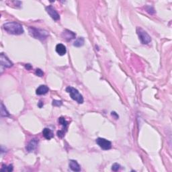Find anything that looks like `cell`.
<instances>
[{
    "instance_id": "6da1fadb",
    "label": "cell",
    "mask_w": 172,
    "mask_h": 172,
    "mask_svg": "<svg viewBox=\"0 0 172 172\" xmlns=\"http://www.w3.org/2000/svg\"><path fill=\"white\" fill-rule=\"evenodd\" d=\"M3 29L8 34L14 35H20L24 33V29L20 24L16 22H9L5 23L3 26Z\"/></svg>"
},
{
    "instance_id": "7a4b0ae2",
    "label": "cell",
    "mask_w": 172,
    "mask_h": 172,
    "mask_svg": "<svg viewBox=\"0 0 172 172\" xmlns=\"http://www.w3.org/2000/svg\"><path fill=\"white\" fill-rule=\"evenodd\" d=\"M28 31L32 37H34V39L41 40V41H44V40L47 39L49 35V32L47 30L39 29V28L34 27H29Z\"/></svg>"
},
{
    "instance_id": "3957f363",
    "label": "cell",
    "mask_w": 172,
    "mask_h": 172,
    "mask_svg": "<svg viewBox=\"0 0 172 172\" xmlns=\"http://www.w3.org/2000/svg\"><path fill=\"white\" fill-rule=\"evenodd\" d=\"M66 91L69 93L70 96L73 100L77 102L78 104H83V97L79 92L77 89L74 88L73 87H67L66 88Z\"/></svg>"
},
{
    "instance_id": "277c9868",
    "label": "cell",
    "mask_w": 172,
    "mask_h": 172,
    "mask_svg": "<svg viewBox=\"0 0 172 172\" xmlns=\"http://www.w3.org/2000/svg\"><path fill=\"white\" fill-rule=\"evenodd\" d=\"M137 32L141 43L143 44V45H147V44L151 43V38L149 35L148 33L146 31H145L143 28L138 27L137 28Z\"/></svg>"
},
{
    "instance_id": "5b68a950",
    "label": "cell",
    "mask_w": 172,
    "mask_h": 172,
    "mask_svg": "<svg viewBox=\"0 0 172 172\" xmlns=\"http://www.w3.org/2000/svg\"><path fill=\"white\" fill-rule=\"evenodd\" d=\"M59 122L61 125L63 126V129L61 131L57 132V135L60 138H63L65 136V134L67 131V128L69 126V122L65 119L64 117H60L59 118Z\"/></svg>"
},
{
    "instance_id": "8992f818",
    "label": "cell",
    "mask_w": 172,
    "mask_h": 172,
    "mask_svg": "<svg viewBox=\"0 0 172 172\" xmlns=\"http://www.w3.org/2000/svg\"><path fill=\"white\" fill-rule=\"evenodd\" d=\"M96 143L103 150H109L112 147V143L106 139L97 138L96 139Z\"/></svg>"
},
{
    "instance_id": "52a82bcc",
    "label": "cell",
    "mask_w": 172,
    "mask_h": 172,
    "mask_svg": "<svg viewBox=\"0 0 172 172\" xmlns=\"http://www.w3.org/2000/svg\"><path fill=\"white\" fill-rule=\"evenodd\" d=\"M46 11L54 20L57 21L60 19V16H59L58 12L52 5H49V6L46 7Z\"/></svg>"
},
{
    "instance_id": "ba28073f",
    "label": "cell",
    "mask_w": 172,
    "mask_h": 172,
    "mask_svg": "<svg viewBox=\"0 0 172 172\" xmlns=\"http://www.w3.org/2000/svg\"><path fill=\"white\" fill-rule=\"evenodd\" d=\"M0 61H1V67H3L9 68L13 66L12 62H11V61H9V59L3 53L1 54Z\"/></svg>"
},
{
    "instance_id": "9c48e42d",
    "label": "cell",
    "mask_w": 172,
    "mask_h": 172,
    "mask_svg": "<svg viewBox=\"0 0 172 172\" xmlns=\"http://www.w3.org/2000/svg\"><path fill=\"white\" fill-rule=\"evenodd\" d=\"M39 144V139L36 138L32 139L31 141L28 143L27 146L26 147V149L28 152H32L37 147V145Z\"/></svg>"
},
{
    "instance_id": "30bf717a",
    "label": "cell",
    "mask_w": 172,
    "mask_h": 172,
    "mask_svg": "<svg viewBox=\"0 0 172 172\" xmlns=\"http://www.w3.org/2000/svg\"><path fill=\"white\" fill-rule=\"evenodd\" d=\"M76 34L71 31L69 30H64L63 32L62 33V37L64 40L67 41H70L72 39H74L75 38Z\"/></svg>"
},
{
    "instance_id": "8fae6325",
    "label": "cell",
    "mask_w": 172,
    "mask_h": 172,
    "mask_svg": "<svg viewBox=\"0 0 172 172\" xmlns=\"http://www.w3.org/2000/svg\"><path fill=\"white\" fill-rule=\"evenodd\" d=\"M69 165L70 169L73 171H81V167L79 165V163H77V161L75 160H70L69 161Z\"/></svg>"
},
{
    "instance_id": "7c38bea8",
    "label": "cell",
    "mask_w": 172,
    "mask_h": 172,
    "mask_svg": "<svg viewBox=\"0 0 172 172\" xmlns=\"http://www.w3.org/2000/svg\"><path fill=\"white\" fill-rule=\"evenodd\" d=\"M56 52L61 56H63L67 53L65 46L63 45V44H58L56 46Z\"/></svg>"
},
{
    "instance_id": "4fadbf2b",
    "label": "cell",
    "mask_w": 172,
    "mask_h": 172,
    "mask_svg": "<svg viewBox=\"0 0 172 172\" xmlns=\"http://www.w3.org/2000/svg\"><path fill=\"white\" fill-rule=\"evenodd\" d=\"M43 135L47 140H51L54 137V134H53V131L50 129H48V128H45V129H43Z\"/></svg>"
},
{
    "instance_id": "5bb4252c",
    "label": "cell",
    "mask_w": 172,
    "mask_h": 172,
    "mask_svg": "<svg viewBox=\"0 0 172 172\" xmlns=\"http://www.w3.org/2000/svg\"><path fill=\"white\" fill-rule=\"evenodd\" d=\"M49 91V87L47 85H40L36 90V93L37 95H45Z\"/></svg>"
},
{
    "instance_id": "9a60e30c",
    "label": "cell",
    "mask_w": 172,
    "mask_h": 172,
    "mask_svg": "<svg viewBox=\"0 0 172 172\" xmlns=\"http://www.w3.org/2000/svg\"><path fill=\"white\" fill-rule=\"evenodd\" d=\"M84 43H85V41H84V39L82 37H79L76 40V41L74 42L73 45L76 47H82L84 45Z\"/></svg>"
},
{
    "instance_id": "2e32d148",
    "label": "cell",
    "mask_w": 172,
    "mask_h": 172,
    "mask_svg": "<svg viewBox=\"0 0 172 172\" xmlns=\"http://www.w3.org/2000/svg\"><path fill=\"white\" fill-rule=\"evenodd\" d=\"M1 114L2 116H5V117L9 116V114L8 113V112L7 111V110L5 109L2 103L1 104Z\"/></svg>"
},
{
    "instance_id": "e0dca14e",
    "label": "cell",
    "mask_w": 172,
    "mask_h": 172,
    "mask_svg": "<svg viewBox=\"0 0 172 172\" xmlns=\"http://www.w3.org/2000/svg\"><path fill=\"white\" fill-rule=\"evenodd\" d=\"M1 171H13V166L12 165H9L8 166L3 165L2 166V168L1 169Z\"/></svg>"
},
{
    "instance_id": "ac0fdd59",
    "label": "cell",
    "mask_w": 172,
    "mask_h": 172,
    "mask_svg": "<svg viewBox=\"0 0 172 172\" xmlns=\"http://www.w3.org/2000/svg\"><path fill=\"white\" fill-rule=\"evenodd\" d=\"M120 165L117 163H114L112 166V170H113L114 171H117L120 169Z\"/></svg>"
},
{
    "instance_id": "d6986e66",
    "label": "cell",
    "mask_w": 172,
    "mask_h": 172,
    "mask_svg": "<svg viewBox=\"0 0 172 172\" xmlns=\"http://www.w3.org/2000/svg\"><path fill=\"white\" fill-rule=\"evenodd\" d=\"M35 74L39 77H43L44 75V72L42 71L41 69H37L35 71Z\"/></svg>"
},
{
    "instance_id": "ffe728a7",
    "label": "cell",
    "mask_w": 172,
    "mask_h": 172,
    "mask_svg": "<svg viewBox=\"0 0 172 172\" xmlns=\"http://www.w3.org/2000/svg\"><path fill=\"white\" fill-rule=\"evenodd\" d=\"M53 105L55 106H61L62 105V101L59 100H53Z\"/></svg>"
},
{
    "instance_id": "44dd1931",
    "label": "cell",
    "mask_w": 172,
    "mask_h": 172,
    "mask_svg": "<svg viewBox=\"0 0 172 172\" xmlns=\"http://www.w3.org/2000/svg\"><path fill=\"white\" fill-rule=\"evenodd\" d=\"M112 116H116V119H118V114L116 113V112H112Z\"/></svg>"
},
{
    "instance_id": "7402d4cb",
    "label": "cell",
    "mask_w": 172,
    "mask_h": 172,
    "mask_svg": "<svg viewBox=\"0 0 172 172\" xmlns=\"http://www.w3.org/2000/svg\"><path fill=\"white\" fill-rule=\"evenodd\" d=\"M25 67H26V69H28V70H30V69H31V68H32V66H31V65H30V64H26Z\"/></svg>"
},
{
    "instance_id": "603a6c76",
    "label": "cell",
    "mask_w": 172,
    "mask_h": 172,
    "mask_svg": "<svg viewBox=\"0 0 172 172\" xmlns=\"http://www.w3.org/2000/svg\"><path fill=\"white\" fill-rule=\"evenodd\" d=\"M43 103L42 102H39V108H42V107H43Z\"/></svg>"
}]
</instances>
